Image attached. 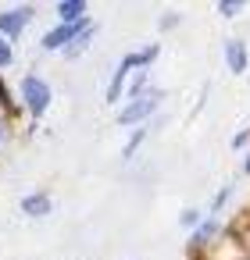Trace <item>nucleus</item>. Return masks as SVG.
Wrapping results in <instances>:
<instances>
[{
  "mask_svg": "<svg viewBox=\"0 0 250 260\" xmlns=\"http://www.w3.org/2000/svg\"><path fill=\"white\" fill-rule=\"evenodd\" d=\"M15 89H18V104H22V114L29 118V125L43 121L47 111H50V104H54V86L40 72H25Z\"/></svg>",
  "mask_w": 250,
  "mask_h": 260,
  "instance_id": "nucleus-1",
  "label": "nucleus"
},
{
  "mask_svg": "<svg viewBox=\"0 0 250 260\" xmlns=\"http://www.w3.org/2000/svg\"><path fill=\"white\" fill-rule=\"evenodd\" d=\"M161 100H164V89H161V86H150L147 93H140V96H129V100L118 107L115 121H118L122 128H140V125H147V121L157 114Z\"/></svg>",
  "mask_w": 250,
  "mask_h": 260,
  "instance_id": "nucleus-2",
  "label": "nucleus"
},
{
  "mask_svg": "<svg viewBox=\"0 0 250 260\" xmlns=\"http://www.w3.org/2000/svg\"><path fill=\"white\" fill-rule=\"evenodd\" d=\"M229 235H232V228L225 224V217L207 214L193 232H186V253H189V260H193V256H207V253H214L218 242L229 239Z\"/></svg>",
  "mask_w": 250,
  "mask_h": 260,
  "instance_id": "nucleus-3",
  "label": "nucleus"
},
{
  "mask_svg": "<svg viewBox=\"0 0 250 260\" xmlns=\"http://www.w3.org/2000/svg\"><path fill=\"white\" fill-rule=\"evenodd\" d=\"M90 22H93V18H82V22H54V25L40 36V47H43L47 54H58V50L65 54V50L82 36V29H86Z\"/></svg>",
  "mask_w": 250,
  "mask_h": 260,
  "instance_id": "nucleus-4",
  "label": "nucleus"
},
{
  "mask_svg": "<svg viewBox=\"0 0 250 260\" xmlns=\"http://www.w3.org/2000/svg\"><path fill=\"white\" fill-rule=\"evenodd\" d=\"M36 18V4H11V8H0V36L4 40H18Z\"/></svg>",
  "mask_w": 250,
  "mask_h": 260,
  "instance_id": "nucleus-5",
  "label": "nucleus"
},
{
  "mask_svg": "<svg viewBox=\"0 0 250 260\" xmlns=\"http://www.w3.org/2000/svg\"><path fill=\"white\" fill-rule=\"evenodd\" d=\"M221 57H225V68L232 75H243L250 68V47L243 36H225L221 40Z\"/></svg>",
  "mask_w": 250,
  "mask_h": 260,
  "instance_id": "nucleus-6",
  "label": "nucleus"
},
{
  "mask_svg": "<svg viewBox=\"0 0 250 260\" xmlns=\"http://www.w3.org/2000/svg\"><path fill=\"white\" fill-rule=\"evenodd\" d=\"M129 79H132V68L118 57L115 72H111V79H107V86H104V100L115 104V107H122V104H125V93H129Z\"/></svg>",
  "mask_w": 250,
  "mask_h": 260,
  "instance_id": "nucleus-7",
  "label": "nucleus"
},
{
  "mask_svg": "<svg viewBox=\"0 0 250 260\" xmlns=\"http://www.w3.org/2000/svg\"><path fill=\"white\" fill-rule=\"evenodd\" d=\"M161 57V43L157 40H150V43H140L136 50H129V54H122V61L132 68V75H143V72H150V64Z\"/></svg>",
  "mask_w": 250,
  "mask_h": 260,
  "instance_id": "nucleus-8",
  "label": "nucleus"
},
{
  "mask_svg": "<svg viewBox=\"0 0 250 260\" xmlns=\"http://www.w3.org/2000/svg\"><path fill=\"white\" fill-rule=\"evenodd\" d=\"M18 207H22V214L25 217H47L50 210H54V196L47 192V189H33V192H25L22 200H18Z\"/></svg>",
  "mask_w": 250,
  "mask_h": 260,
  "instance_id": "nucleus-9",
  "label": "nucleus"
},
{
  "mask_svg": "<svg viewBox=\"0 0 250 260\" xmlns=\"http://www.w3.org/2000/svg\"><path fill=\"white\" fill-rule=\"evenodd\" d=\"M82 18H90L86 0H58L54 4V22H82Z\"/></svg>",
  "mask_w": 250,
  "mask_h": 260,
  "instance_id": "nucleus-10",
  "label": "nucleus"
},
{
  "mask_svg": "<svg viewBox=\"0 0 250 260\" xmlns=\"http://www.w3.org/2000/svg\"><path fill=\"white\" fill-rule=\"evenodd\" d=\"M0 114H4V118H18L22 114V104H18V89L8 82V75L4 72H0Z\"/></svg>",
  "mask_w": 250,
  "mask_h": 260,
  "instance_id": "nucleus-11",
  "label": "nucleus"
},
{
  "mask_svg": "<svg viewBox=\"0 0 250 260\" xmlns=\"http://www.w3.org/2000/svg\"><path fill=\"white\" fill-rule=\"evenodd\" d=\"M232 196H236V182H221V185L214 189L211 203H207V214H214V217H225V210H229Z\"/></svg>",
  "mask_w": 250,
  "mask_h": 260,
  "instance_id": "nucleus-12",
  "label": "nucleus"
},
{
  "mask_svg": "<svg viewBox=\"0 0 250 260\" xmlns=\"http://www.w3.org/2000/svg\"><path fill=\"white\" fill-rule=\"evenodd\" d=\"M147 125H140V128H129V139H125V146H122V160H132L136 153H140V146L147 143Z\"/></svg>",
  "mask_w": 250,
  "mask_h": 260,
  "instance_id": "nucleus-13",
  "label": "nucleus"
},
{
  "mask_svg": "<svg viewBox=\"0 0 250 260\" xmlns=\"http://www.w3.org/2000/svg\"><path fill=\"white\" fill-rule=\"evenodd\" d=\"M97 29H100V25H97V22H90V25L82 29V36H79V40H75V43H72V47L65 50V57H68V61H75V57H79V54H82V50H86V47L93 43V36H97Z\"/></svg>",
  "mask_w": 250,
  "mask_h": 260,
  "instance_id": "nucleus-14",
  "label": "nucleus"
},
{
  "mask_svg": "<svg viewBox=\"0 0 250 260\" xmlns=\"http://www.w3.org/2000/svg\"><path fill=\"white\" fill-rule=\"evenodd\" d=\"M204 217H207V210H204V207H197V203H189V207H182V210H179V228L193 232Z\"/></svg>",
  "mask_w": 250,
  "mask_h": 260,
  "instance_id": "nucleus-15",
  "label": "nucleus"
},
{
  "mask_svg": "<svg viewBox=\"0 0 250 260\" xmlns=\"http://www.w3.org/2000/svg\"><path fill=\"white\" fill-rule=\"evenodd\" d=\"M179 22H182V11H179V8H164V11L157 15V32H175Z\"/></svg>",
  "mask_w": 250,
  "mask_h": 260,
  "instance_id": "nucleus-16",
  "label": "nucleus"
},
{
  "mask_svg": "<svg viewBox=\"0 0 250 260\" xmlns=\"http://www.w3.org/2000/svg\"><path fill=\"white\" fill-rule=\"evenodd\" d=\"M214 11H218L221 18H239V15L246 11V0H218Z\"/></svg>",
  "mask_w": 250,
  "mask_h": 260,
  "instance_id": "nucleus-17",
  "label": "nucleus"
},
{
  "mask_svg": "<svg viewBox=\"0 0 250 260\" xmlns=\"http://www.w3.org/2000/svg\"><path fill=\"white\" fill-rule=\"evenodd\" d=\"M11 64H15V43L0 36V72H8Z\"/></svg>",
  "mask_w": 250,
  "mask_h": 260,
  "instance_id": "nucleus-18",
  "label": "nucleus"
},
{
  "mask_svg": "<svg viewBox=\"0 0 250 260\" xmlns=\"http://www.w3.org/2000/svg\"><path fill=\"white\" fill-rule=\"evenodd\" d=\"M232 150H239V153H246L250 150V125H243V128H236L232 132V143H229Z\"/></svg>",
  "mask_w": 250,
  "mask_h": 260,
  "instance_id": "nucleus-19",
  "label": "nucleus"
},
{
  "mask_svg": "<svg viewBox=\"0 0 250 260\" xmlns=\"http://www.w3.org/2000/svg\"><path fill=\"white\" fill-rule=\"evenodd\" d=\"M11 132H15V121L0 114V150H4V146L11 143Z\"/></svg>",
  "mask_w": 250,
  "mask_h": 260,
  "instance_id": "nucleus-20",
  "label": "nucleus"
},
{
  "mask_svg": "<svg viewBox=\"0 0 250 260\" xmlns=\"http://www.w3.org/2000/svg\"><path fill=\"white\" fill-rule=\"evenodd\" d=\"M193 260H246V256H214V253H207V256H193Z\"/></svg>",
  "mask_w": 250,
  "mask_h": 260,
  "instance_id": "nucleus-21",
  "label": "nucleus"
},
{
  "mask_svg": "<svg viewBox=\"0 0 250 260\" xmlns=\"http://www.w3.org/2000/svg\"><path fill=\"white\" fill-rule=\"evenodd\" d=\"M243 175H250V150L243 153Z\"/></svg>",
  "mask_w": 250,
  "mask_h": 260,
  "instance_id": "nucleus-22",
  "label": "nucleus"
}]
</instances>
